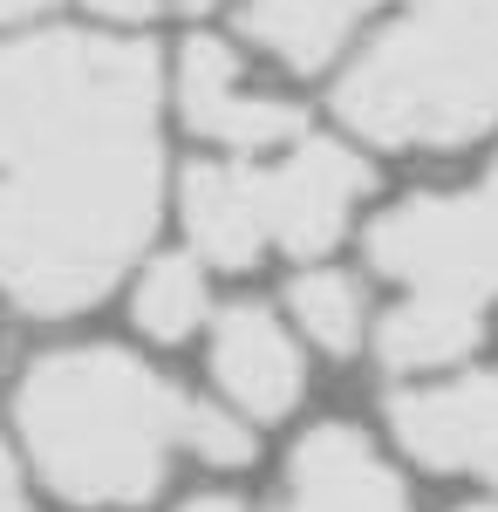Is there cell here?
<instances>
[{"label": "cell", "mask_w": 498, "mask_h": 512, "mask_svg": "<svg viewBox=\"0 0 498 512\" xmlns=\"http://www.w3.org/2000/svg\"><path fill=\"white\" fill-rule=\"evenodd\" d=\"M157 55L123 35L0 48V294L82 315L157 226Z\"/></svg>", "instance_id": "cell-1"}, {"label": "cell", "mask_w": 498, "mask_h": 512, "mask_svg": "<svg viewBox=\"0 0 498 512\" xmlns=\"http://www.w3.org/2000/svg\"><path fill=\"white\" fill-rule=\"evenodd\" d=\"M14 417L48 492L69 506H144L185 451L192 396L130 349H55L21 376Z\"/></svg>", "instance_id": "cell-2"}, {"label": "cell", "mask_w": 498, "mask_h": 512, "mask_svg": "<svg viewBox=\"0 0 498 512\" xmlns=\"http://www.w3.org/2000/svg\"><path fill=\"white\" fill-rule=\"evenodd\" d=\"M335 110L383 151H451L498 123V0H410L362 48Z\"/></svg>", "instance_id": "cell-3"}, {"label": "cell", "mask_w": 498, "mask_h": 512, "mask_svg": "<svg viewBox=\"0 0 498 512\" xmlns=\"http://www.w3.org/2000/svg\"><path fill=\"white\" fill-rule=\"evenodd\" d=\"M369 267L410 294H485L498 287V164L471 192L403 198L369 226Z\"/></svg>", "instance_id": "cell-4"}, {"label": "cell", "mask_w": 498, "mask_h": 512, "mask_svg": "<svg viewBox=\"0 0 498 512\" xmlns=\"http://www.w3.org/2000/svg\"><path fill=\"white\" fill-rule=\"evenodd\" d=\"M253 171H260V205H267V239L280 253H301V260L328 253L369 192V164L335 137H301Z\"/></svg>", "instance_id": "cell-5"}, {"label": "cell", "mask_w": 498, "mask_h": 512, "mask_svg": "<svg viewBox=\"0 0 498 512\" xmlns=\"http://www.w3.org/2000/svg\"><path fill=\"white\" fill-rule=\"evenodd\" d=\"M178 110H185V123H192L198 137H212L226 151H246V158H267V151L301 144V110L280 103V96L246 89L239 55L212 35L185 41V55H178Z\"/></svg>", "instance_id": "cell-6"}, {"label": "cell", "mask_w": 498, "mask_h": 512, "mask_svg": "<svg viewBox=\"0 0 498 512\" xmlns=\"http://www.w3.org/2000/svg\"><path fill=\"white\" fill-rule=\"evenodd\" d=\"M396 444L430 465L498 485V376H458V383H423L389 403Z\"/></svg>", "instance_id": "cell-7"}, {"label": "cell", "mask_w": 498, "mask_h": 512, "mask_svg": "<svg viewBox=\"0 0 498 512\" xmlns=\"http://www.w3.org/2000/svg\"><path fill=\"white\" fill-rule=\"evenodd\" d=\"M212 376L246 424H280L307 390V362L287 321L267 315L260 301H239L212 321Z\"/></svg>", "instance_id": "cell-8"}, {"label": "cell", "mask_w": 498, "mask_h": 512, "mask_svg": "<svg viewBox=\"0 0 498 512\" xmlns=\"http://www.w3.org/2000/svg\"><path fill=\"white\" fill-rule=\"evenodd\" d=\"M280 512H410V499L355 424H321L287 458Z\"/></svg>", "instance_id": "cell-9"}, {"label": "cell", "mask_w": 498, "mask_h": 512, "mask_svg": "<svg viewBox=\"0 0 498 512\" xmlns=\"http://www.w3.org/2000/svg\"><path fill=\"white\" fill-rule=\"evenodd\" d=\"M185 233L198 260L212 267H253L267 253V205H260V171L253 164H198L185 171Z\"/></svg>", "instance_id": "cell-10"}, {"label": "cell", "mask_w": 498, "mask_h": 512, "mask_svg": "<svg viewBox=\"0 0 498 512\" xmlns=\"http://www.w3.org/2000/svg\"><path fill=\"white\" fill-rule=\"evenodd\" d=\"M478 335H485V315H478L471 294H423L417 287L410 301H396L383 315L376 349L403 376H437V369H451L478 349Z\"/></svg>", "instance_id": "cell-11"}, {"label": "cell", "mask_w": 498, "mask_h": 512, "mask_svg": "<svg viewBox=\"0 0 498 512\" xmlns=\"http://www.w3.org/2000/svg\"><path fill=\"white\" fill-rule=\"evenodd\" d=\"M369 7H383V0H246V28L287 69H321Z\"/></svg>", "instance_id": "cell-12"}, {"label": "cell", "mask_w": 498, "mask_h": 512, "mask_svg": "<svg viewBox=\"0 0 498 512\" xmlns=\"http://www.w3.org/2000/svg\"><path fill=\"white\" fill-rule=\"evenodd\" d=\"M130 315L151 342H192L205 315H212V287H205V267L192 253H157L137 294H130Z\"/></svg>", "instance_id": "cell-13"}, {"label": "cell", "mask_w": 498, "mask_h": 512, "mask_svg": "<svg viewBox=\"0 0 498 512\" xmlns=\"http://www.w3.org/2000/svg\"><path fill=\"white\" fill-rule=\"evenodd\" d=\"M287 301H294L301 335L321 355H355L362 349V335H369V301H362V287H355L348 274H335V267L301 274L294 287H287Z\"/></svg>", "instance_id": "cell-14"}, {"label": "cell", "mask_w": 498, "mask_h": 512, "mask_svg": "<svg viewBox=\"0 0 498 512\" xmlns=\"http://www.w3.org/2000/svg\"><path fill=\"white\" fill-rule=\"evenodd\" d=\"M185 451L205 458V465H246L253 458V424L232 410V403H192V431H185Z\"/></svg>", "instance_id": "cell-15"}, {"label": "cell", "mask_w": 498, "mask_h": 512, "mask_svg": "<svg viewBox=\"0 0 498 512\" xmlns=\"http://www.w3.org/2000/svg\"><path fill=\"white\" fill-rule=\"evenodd\" d=\"M89 7H96V21H116V28H137L157 14V0H89Z\"/></svg>", "instance_id": "cell-16"}, {"label": "cell", "mask_w": 498, "mask_h": 512, "mask_svg": "<svg viewBox=\"0 0 498 512\" xmlns=\"http://www.w3.org/2000/svg\"><path fill=\"white\" fill-rule=\"evenodd\" d=\"M0 512H28V485H21V472H14L7 444H0Z\"/></svg>", "instance_id": "cell-17"}, {"label": "cell", "mask_w": 498, "mask_h": 512, "mask_svg": "<svg viewBox=\"0 0 498 512\" xmlns=\"http://www.w3.org/2000/svg\"><path fill=\"white\" fill-rule=\"evenodd\" d=\"M62 0H0V21L14 28V21H41V14H55Z\"/></svg>", "instance_id": "cell-18"}, {"label": "cell", "mask_w": 498, "mask_h": 512, "mask_svg": "<svg viewBox=\"0 0 498 512\" xmlns=\"http://www.w3.org/2000/svg\"><path fill=\"white\" fill-rule=\"evenodd\" d=\"M178 512H246L239 499H226V492H205V499H185Z\"/></svg>", "instance_id": "cell-19"}, {"label": "cell", "mask_w": 498, "mask_h": 512, "mask_svg": "<svg viewBox=\"0 0 498 512\" xmlns=\"http://www.w3.org/2000/svg\"><path fill=\"white\" fill-rule=\"evenodd\" d=\"M178 7H192V14H205V7H212V0H178Z\"/></svg>", "instance_id": "cell-20"}, {"label": "cell", "mask_w": 498, "mask_h": 512, "mask_svg": "<svg viewBox=\"0 0 498 512\" xmlns=\"http://www.w3.org/2000/svg\"><path fill=\"white\" fill-rule=\"evenodd\" d=\"M464 512H498V506H464Z\"/></svg>", "instance_id": "cell-21"}]
</instances>
